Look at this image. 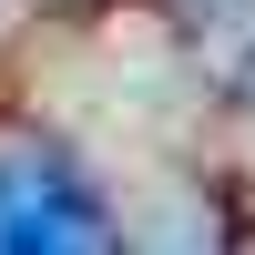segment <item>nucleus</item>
I'll list each match as a JSON object with an SVG mask.
<instances>
[{"label": "nucleus", "mask_w": 255, "mask_h": 255, "mask_svg": "<svg viewBox=\"0 0 255 255\" xmlns=\"http://www.w3.org/2000/svg\"><path fill=\"white\" fill-rule=\"evenodd\" d=\"M0 255H123V235L51 143H0Z\"/></svg>", "instance_id": "1"}]
</instances>
